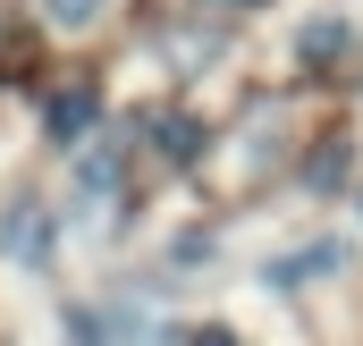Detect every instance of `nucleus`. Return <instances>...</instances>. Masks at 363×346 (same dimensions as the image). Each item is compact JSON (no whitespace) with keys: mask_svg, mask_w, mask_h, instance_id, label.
Masks as SVG:
<instances>
[{"mask_svg":"<svg viewBox=\"0 0 363 346\" xmlns=\"http://www.w3.org/2000/svg\"><path fill=\"white\" fill-rule=\"evenodd\" d=\"M9 245H17V254H26V245L43 254V245H51V228H43V211H17V220H9Z\"/></svg>","mask_w":363,"mask_h":346,"instance_id":"obj_1","label":"nucleus"},{"mask_svg":"<svg viewBox=\"0 0 363 346\" xmlns=\"http://www.w3.org/2000/svg\"><path fill=\"white\" fill-rule=\"evenodd\" d=\"M43 9H51L60 26H85V17H93V9H101V0H43Z\"/></svg>","mask_w":363,"mask_h":346,"instance_id":"obj_2","label":"nucleus"}]
</instances>
